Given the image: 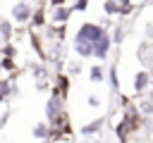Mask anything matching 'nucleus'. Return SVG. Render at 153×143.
<instances>
[{"label":"nucleus","instance_id":"nucleus-1","mask_svg":"<svg viewBox=\"0 0 153 143\" xmlns=\"http://www.w3.org/2000/svg\"><path fill=\"white\" fill-rule=\"evenodd\" d=\"M103 33H108V29L103 26V24H93V21H84L81 26H79V31H76V36H74V43H96Z\"/></svg>","mask_w":153,"mask_h":143},{"label":"nucleus","instance_id":"nucleus-2","mask_svg":"<svg viewBox=\"0 0 153 143\" xmlns=\"http://www.w3.org/2000/svg\"><path fill=\"white\" fill-rule=\"evenodd\" d=\"M136 60L141 62L143 69H151V67H153V41L143 38V41L136 45Z\"/></svg>","mask_w":153,"mask_h":143},{"label":"nucleus","instance_id":"nucleus-3","mask_svg":"<svg viewBox=\"0 0 153 143\" xmlns=\"http://www.w3.org/2000/svg\"><path fill=\"white\" fill-rule=\"evenodd\" d=\"M115 43H112V36H108V33H103L96 43H93V57L96 60H108V55H110V48H112Z\"/></svg>","mask_w":153,"mask_h":143},{"label":"nucleus","instance_id":"nucleus-4","mask_svg":"<svg viewBox=\"0 0 153 143\" xmlns=\"http://www.w3.org/2000/svg\"><path fill=\"white\" fill-rule=\"evenodd\" d=\"M151 79H153V72L151 69H139L136 74H134V91L139 93V95H143V91L151 86Z\"/></svg>","mask_w":153,"mask_h":143},{"label":"nucleus","instance_id":"nucleus-5","mask_svg":"<svg viewBox=\"0 0 153 143\" xmlns=\"http://www.w3.org/2000/svg\"><path fill=\"white\" fill-rule=\"evenodd\" d=\"M45 112H48V119L53 122V119H57L60 114H62V95H57V93H53V98L48 100V105H45Z\"/></svg>","mask_w":153,"mask_h":143},{"label":"nucleus","instance_id":"nucleus-6","mask_svg":"<svg viewBox=\"0 0 153 143\" xmlns=\"http://www.w3.org/2000/svg\"><path fill=\"white\" fill-rule=\"evenodd\" d=\"M131 133H134V129H131V126H129V122L122 117V119L117 122V126H115V136H117V141H120V143H127Z\"/></svg>","mask_w":153,"mask_h":143},{"label":"nucleus","instance_id":"nucleus-7","mask_svg":"<svg viewBox=\"0 0 153 143\" xmlns=\"http://www.w3.org/2000/svg\"><path fill=\"white\" fill-rule=\"evenodd\" d=\"M12 17L17 21H29L31 19V5L29 2H17L14 10H12Z\"/></svg>","mask_w":153,"mask_h":143},{"label":"nucleus","instance_id":"nucleus-8","mask_svg":"<svg viewBox=\"0 0 153 143\" xmlns=\"http://www.w3.org/2000/svg\"><path fill=\"white\" fill-rule=\"evenodd\" d=\"M72 12H74L72 7L60 5V7H55V10H53V21H55V24H65V21L72 17Z\"/></svg>","mask_w":153,"mask_h":143},{"label":"nucleus","instance_id":"nucleus-9","mask_svg":"<svg viewBox=\"0 0 153 143\" xmlns=\"http://www.w3.org/2000/svg\"><path fill=\"white\" fill-rule=\"evenodd\" d=\"M88 79H91L93 83H103V81H105V69H103L100 64H93V67L88 69Z\"/></svg>","mask_w":153,"mask_h":143},{"label":"nucleus","instance_id":"nucleus-10","mask_svg":"<svg viewBox=\"0 0 153 143\" xmlns=\"http://www.w3.org/2000/svg\"><path fill=\"white\" fill-rule=\"evenodd\" d=\"M120 0H105L103 2V12H105V17H117L120 14Z\"/></svg>","mask_w":153,"mask_h":143},{"label":"nucleus","instance_id":"nucleus-11","mask_svg":"<svg viewBox=\"0 0 153 143\" xmlns=\"http://www.w3.org/2000/svg\"><path fill=\"white\" fill-rule=\"evenodd\" d=\"M103 124H105V119H103V117H98V119H93L91 124H86L81 131H84V136H91V133H98V131L103 129Z\"/></svg>","mask_w":153,"mask_h":143},{"label":"nucleus","instance_id":"nucleus-12","mask_svg":"<svg viewBox=\"0 0 153 143\" xmlns=\"http://www.w3.org/2000/svg\"><path fill=\"white\" fill-rule=\"evenodd\" d=\"M74 50L81 57H93V45L91 43H74Z\"/></svg>","mask_w":153,"mask_h":143},{"label":"nucleus","instance_id":"nucleus-13","mask_svg":"<svg viewBox=\"0 0 153 143\" xmlns=\"http://www.w3.org/2000/svg\"><path fill=\"white\" fill-rule=\"evenodd\" d=\"M67 91H69V79H67L65 74H60V76H57V88H55V93L65 98V95H67Z\"/></svg>","mask_w":153,"mask_h":143},{"label":"nucleus","instance_id":"nucleus-14","mask_svg":"<svg viewBox=\"0 0 153 143\" xmlns=\"http://www.w3.org/2000/svg\"><path fill=\"white\" fill-rule=\"evenodd\" d=\"M124 33H127V29H124V21H120V24H115V33H112V43H115V45H120V43L124 41Z\"/></svg>","mask_w":153,"mask_h":143},{"label":"nucleus","instance_id":"nucleus-15","mask_svg":"<svg viewBox=\"0 0 153 143\" xmlns=\"http://www.w3.org/2000/svg\"><path fill=\"white\" fill-rule=\"evenodd\" d=\"M108 81H110V88H112V91H117V88H120V76H117V64H112V67L108 69Z\"/></svg>","mask_w":153,"mask_h":143},{"label":"nucleus","instance_id":"nucleus-16","mask_svg":"<svg viewBox=\"0 0 153 143\" xmlns=\"http://www.w3.org/2000/svg\"><path fill=\"white\" fill-rule=\"evenodd\" d=\"M139 110H141V114H143V117H153V100H151V98L139 100Z\"/></svg>","mask_w":153,"mask_h":143},{"label":"nucleus","instance_id":"nucleus-17","mask_svg":"<svg viewBox=\"0 0 153 143\" xmlns=\"http://www.w3.org/2000/svg\"><path fill=\"white\" fill-rule=\"evenodd\" d=\"M33 136H36V138H45V136H48V126H45V124H36V126H33Z\"/></svg>","mask_w":153,"mask_h":143},{"label":"nucleus","instance_id":"nucleus-18","mask_svg":"<svg viewBox=\"0 0 153 143\" xmlns=\"http://www.w3.org/2000/svg\"><path fill=\"white\" fill-rule=\"evenodd\" d=\"M134 10H136V5H134V2H131V5H122V7H120V17H129Z\"/></svg>","mask_w":153,"mask_h":143},{"label":"nucleus","instance_id":"nucleus-19","mask_svg":"<svg viewBox=\"0 0 153 143\" xmlns=\"http://www.w3.org/2000/svg\"><path fill=\"white\" fill-rule=\"evenodd\" d=\"M143 38L153 41V21H146V24H143Z\"/></svg>","mask_w":153,"mask_h":143},{"label":"nucleus","instance_id":"nucleus-20","mask_svg":"<svg viewBox=\"0 0 153 143\" xmlns=\"http://www.w3.org/2000/svg\"><path fill=\"white\" fill-rule=\"evenodd\" d=\"M72 10H76V12H84V10H88V0H76Z\"/></svg>","mask_w":153,"mask_h":143},{"label":"nucleus","instance_id":"nucleus-21","mask_svg":"<svg viewBox=\"0 0 153 143\" xmlns=\"http://www.w3.org/2000/svg\"><path fill=\"white\" fill-rule=\"evenodd\" d=\"M0 31H2V36H5V38H10V33H12V29H10V24H7V21H2V24H0Z\"/></svg>","mask_w":153,"mask_h":143},{"label":"nucleus","instance_id":"nucleus-22","mask_svg":"<svg viewBox=\"0 0 153 143\" xmlns=\"http://www.w3.org/2000/svg\"><path fill=\"white\" fill-rule=\"evenodd\" d=\"M33 24H36V26H41V24H43V10H38V12L33 14Z\"/></svg>","mask_w":153,"mask_h":143},{"label":"nucleus","instance_id":"nucleus-23","mask_svg":"<svg viewBox=\"0 0 153 143\" xmlns=\"http://www.w3.org/2000/svg\"><path fill=\"white\" fill-rule=\"evenodd\" d=\"M69 72H72V74H79V72H81V64H79V62H72V64H69Z\"/></svg>","mask_w":153,"mask_h":143},{"label":"nucleus","instance_id":"nucleus-24","mask_svg":"<svg viewBox=\"0 0 153 143\" xmlns=\"http://www.w3.org/2000/svg\"><path fill=\"white\" fill-rule=\"evenodd\" d=\"M88 105H91V107H98V105H100L98 95H88Z\"/></svg>","mask_w":153,"mask_h":143},{"label":"nucleus","instance_id":"nucleus-25","mask_svg":"<svg viewBox=\"0 0 153 143\" xmlns=\"http://www.w3.org/2000/svg\"><path fill=\"white\" fill-rule=\"evenodd\" d=\"M2 67H5V69H12L14 64H12V60H2Z\"/></svg>","mask_w":153,"mask_h":143},{"label":"nucleus","instance_id":"nucleus-26","mask_svg":"<svg viewBox=\"0 0 153 143\" xmlns=\"http://www.w3.org/2000/svg\"><path fill=\"white\" fill-rule=\"evenodd\" d=\"M53 7H60V5H65V0H48Z\"/></svg>","mask_w":153,"mask_h":143},{"label":"nucleus","instance_id":"nucleus-27","mask_svg":"<svg viewBox=\"0 0 153 143\" xmlns=\"http://www.w3.org/2000/svg\"><path fill=\"white\" fill-rule=\"evenodd\" d=\"M134 0H120V5H131Z\"/></svg>","mask_w":153,"mask_h":143},{"label":"nucleus","instance_id":"nucleus-28","mask_svg":"<svg viewBox=\"0 0 153 143\" xmlns=\"http://www.w3.org/2000/svg\"><path fill=\"white\" fill-rule=\"evenodd\" d=\"M2 93H5V91H0V100H2Z\"/></svg>","mask_w":153,"mask_h":143},{"label":"nucleus","instance_id":"nucleus-29","mask_svg":"<svg viewBox=\"0 0 153 143\" xmlns=\"http://www.w3.org/2000/svg\"><path fill=\"white\" fill-rule=\"evenodd\" d=\"M151 86H153V79H151Z\"/></svg>","mask_w":153,"mask_h":143}]
</instances>
